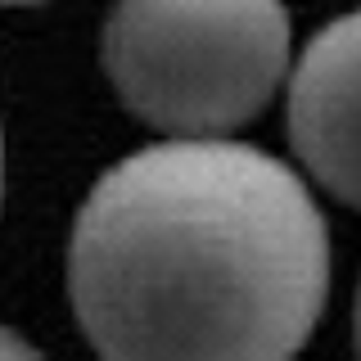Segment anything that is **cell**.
Instances as JSON below:
<instances>
[{
  "mask_svg": "<svg viewBox=\"0 0 361 361\" xmlns=\"http://www.w3.org/2000/svg\"><path fill=\"white\" fill-rule=\"evenodd\" d=\"M0 195H5V140H0Z\"/></svg>",
  "mask_w": 361,
  "mask_h": 361,
  "instance_id": "cell-6",
  "label": "cell"
},
{
  "mask_svg": "<svg viewBox=\"0 0 361 361\" xmlns=\"http://www.w3.org/2000/svg\"><path fill=\"white\" fill-rule=\"evenodd\" d=\"M0 361H41V353L32 343H23L14 330H5V325H0Z\"/></svg>",
  "mask_w": 361,
  "mask_h": 361,
  "instance_id": "cell-4",
  "label": "cell"
},
{
  "mask_svg": "<svg viewBox=\"0 0 361 361\" xmlns=\"http://www.w3.org/2000/svg\"><path fill=\"white\" fill-rule=\"evenodd\" d=\"M0 5H41V0H0Z\"/></svg>",
  "mask_w": 361,
  "mask_h": 361,
  "instance_id": "cell-7",
  "label": "cell"
},
{
  "mask_svg": "<svg viewBox=\"0 0 361 361\" xmlns=\"http://www.w3.org/2000/svg\"><path fill=\"white\" fill-rule=\"evenodd\" d=\"M68 289L104 361H293L330 293V235L271 154L167 140L90 190Z\"/></svg>",
  "mask_w": 361,
  "mask_h": 361,
  "instance_id": "cell-1",
  "label": "cell"
},
{
  "mask_svg": "<svg viewBox=\"0 0 361 361\" xmlns=\"http://www.w3.org/2000/svg\"><path fill=\"white\" fill-rule=\"evenodd\" d=\"M104 68L122 104L176 140H221L289 73L280 0H118Z\"/></svg>",
  "mask_w": 361,
  "mask_h": 361,
  "instance_id": "cell-2",
  "label": "cell"
},
{
  "mask_svg": "<svg viewBox=\"0 0 361 361\" xmlns=\"http://www.w3.org/2000/svg\"><path fill=\"white\" fill-rule=\"evenodd\" d=\"M289 135L302 167L361 208V9L321 27L289 86Z\"/></svg>",
  "mask_w": 361,
  "mask_h": 361,
  "instance_id": "cell-3",
  "label": "cell"
},
{
  "mask_svg": "<svg viewBox=\"0 0 361 361\" xmlns=\"http://www.w3.org/2000/svg\"><path fill=\"white\" fill-rule=\"evenodd\" d=\"M357 361H361V289H357Z\"/></svg>",
  "mask_w": 361,
  "mask_h": 361,
  "instance_id": "cell-5",
  "label": "cell"
}]
</instances>
